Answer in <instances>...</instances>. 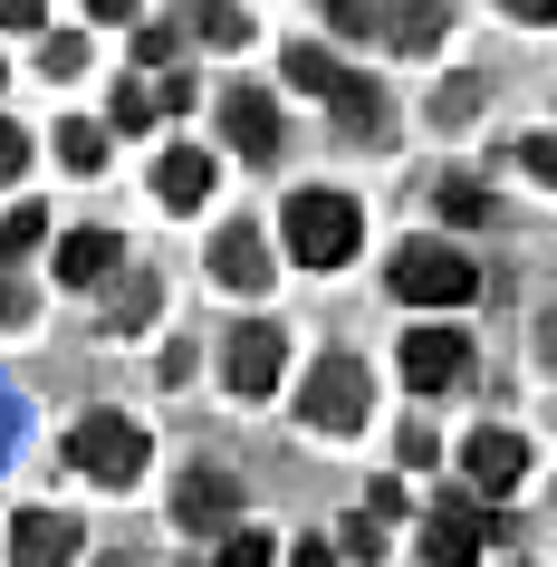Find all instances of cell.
Instances as JSON below:
<instances>
[{
    "label": "cell",
    "mask_w": 557,
    "mask_h": 567,
    "mask_svg": "<svg viewBox=\"0 0 557 567\" xmlns=\"http://www.w3.org/2000/svg\"><path fill=\"white\" fill-rule=\"evenodd\" d=\"M355 240H365V212H355V193H289V260H298V269H337V260H355Z\"/></svg>",
    "instance_id": "1"
},
{
    "label": "cell",
    "mask_w": 557,
    "mask_h": 567,
    "mask_svg": "<svg viewBox=\"0 0 557 567\" xmlns=\"http://www.w3.org/2000/svg\"><path fill=\"white\" fill-rule=\"evenodd\" d=\"M68 462H78L87 481H106V491H125V481H145L154 433L125 423V414H87V423H68Z\"/></svg>",
    "instance_id": "2"
},
{
    "label": "cell",
    "mask_w": 557,
    "mask_h": 567,
    "mask_svg": "<svg viewBox=\"0 0 557 567\" xmlns=\"http://www.w3.org/2000/svg\"><path fill=\"white\" fill-rule=\"evenodd\" d=\"M289 87L327 96L347 135H384V87H375V78H355V68H337L327 49H289Z\"/></svg>",
    "instance_id": "3"
},
{
    "label": "cell",
    "mask_w": 557,
    "mask_h": 567,
    "mask_svg": "<svg viewBox=\"0 0 557 567\" xmlns=\"http://www.w3.org/2000/svg\"><path fill=\"white\" fill-rule=\"evenodd\" d=\"M394 289H404L413 308H462V299H481V269H471L452 240H404V250H394Z\"/></svg>",
    "instance_id": "4"
},
{
    "label": "cell",
    "mask_w": 557,
    "mask_h": 567,
    "mask_svg": "<svg viewBox=\"0 0 557 567\" xmlns=\"http://www.w3.org/2000/svg\"><path fill=\"white\" fill-rule=\"evenodd\" d=\"M509 529L499 509H481V501H433L423 509V567H481V548Z\"/></svg>",
    "instance_id": "5"
},
{
    "label": "cell",
    "mask_w": 557,
    "mask_h": 567,
    "mask_svg": "<svg viewBox=\"0 0 557 567\" xmlns=\"http://www.w3.org/2000/svg\"><path fill=\"white\" fill-rule=\"evenodd\" d=\"M365 404H375V375H365L355 357H318V375H308V394H298V414L318 423V433H355Z\"/></svg>",
    "instance_id": "6"
},
{
    "label": "cell",
    "mask_w": 557,
    "mask_h": 567,
    "mask_svg": "<svg viewBox=\"0 0 557 567\" xmlns=\"http://www.w3.org/2000/svg\"><path fill=\"white\" fill-rule=\"evenodd\" d=\"M279 365H289V337L269 328V318L231 328V347H221V375H231V394H279Z\"/></svg>",
    "instance_id": "7"
},
{
    "label": "cell",
    "mask_w": 557,
    "mask_h": 567,
    "mask_svg": "<svg viewBox=\"0 0 557 567\" xmlns=\"http://www.w3.org/2000/svg\"><path fill=\"white\" fill-rule=\"evenodd\" d=\"M327 20H337L347 39H355V30H384L394 49H433V39L452 30V10H375V0H337Z\"/></svg>",
    "instance_id": "8"
},
{
    "label": "cell",
    "mask_w": 557,
    "mask_h": 567,
    "mask_svg": "<svg viewBox=\"0 0 557 567\" xmlns=\"http://www.w3.org/2000/svg\"><path fill=\"white\" fill-rule=\"evenodd\" d=\"M462 375H471V337L462 328H413L404 337V385L442 394V385H462Z\"/></svg>",
    "instance_id": "9"
},
{
    "label": "cell",
    "mask_w": 557,
    "mask_h": 567,
    "mask_svg": "<svg viewBox=\"0 0 557 567\" xmlns=\"http://www.w3.org/2000/svg\"><path fill=\"white\" fill-rule=\"evenodd\" d=\"M78 558V519L68 509H20L10 519V567H68Z\"/></svg>",
    "instance_id": "10"
},
{
    "label": "cell",
    "mask_w": 557,
    "mask_h": 567,
    "mask_svg": "<svg viewBox=\"0 0 557 567\" xmlns=\"http://www.w3.org/2000/svg\"><path fill=\"white\" fill-rule=\"evenodd\" d=\"M221 135H231L250 164H279V106H269L260 87H231V96H221Z\"/></svg>",
    "instance_id": "11"
},
{
    "label": "cell",
    "mask_w": 557,
    "mask_h": 567,
    "mask_svg": "<svg viewBox=\"0 0 557 567\" xmlns=\"http://www.w3.org/2000/svg\"><path fill=\"white\" fill-rule=\"evenodd\" d=\"M231 509H240L231 472H183V491H174V529L212 538V529H231Z\"/></svg>",
    "instance_id": "12"
},
{
    "label": "cell",
    "mask_w": 557,
    "mask_h": 567,
    "mask_svg": "<svg viewBox=\"0 0 557 567\" xmlns=\"http://www.w3.org/2000/svg\"><path fill=\"white\" fill-rule=\"evenodd\" d=\"M212 183H221V164H212L203 145H174L164 164H154V203H164V212H203Z\"/></svg>",
    "instance_id": "13"
},
{
    "label": "cell",
    "mask_w": 557,
    "mask_h": 567,
    "mask_svg": "<svg viewBox=\"0 0 557 567\" xmlns=\"http://www.w3.org/2000/svg\"><path fill=\"white\" fill-rule=\"evenodd\" d=\"M462 462H471V481H481V491H519V481H528V443H519V433H499V423H481V433H471Z\"/></svg>",
    "instance_id": "14"
},
{
    "label": "cell",
    "mask_w": 557,
    "mask_h": 567,
    "mask_svg": "<svg viewBox=\"0 0 557 567\" xmlns=\"http://www.w3.org/2000/svg\"><path fill=\"white\" fill-rule=\"evenodd\" d=\"M212 279H221V289H240V299H250V289H269V250H260V231H250V221H231V231L212 240Z\"/></svg>",
    "instance_id": "15"
},
{
    "label": "cell",
    "mask_w": 557,
    "mask_h": 567,
    "mask_svg": "<svg viewBox=\"0 0 557 567\" xmlns=\"http://www.w3.org/2000/svg\"><path fill=\"white\" fill-rule=\"evenodd\" d=\"M116 260H125L116 231H68V240H59V279H68V289H96Z\"/></svg>",
    "instance_id": "16"
},
{
    "label": "cell",
    "mask_w": 557,
    "mask_h": 567,
    "mask_svg": "<svg viewBox=\"0 0 557 567\" xmlns=\"http://www.w3.org/2000/svg\"><path fill=\"white\" fill-rule=\"evenodd\" d=\"M59 154H68V174H96V164H106V125H96V116H68L59 125Z\"/></svg>",
    "instance_id": "17"
},
{
    "label": "cell",
    "mask_w": 557,
    "mask_h": 567,
    "mask_svg": "<svg viewBox=\"0 0 557 567\" xmlns=\"http://www.w3.org/2000/svg\"><path fill=\"white\" fill-rule=\"evenodd\" d=\"M203 49H250V10H193Z\"/></svg>",
    "instance_id": "18"
},
{
    "label": "cell",
    "mask_w": 557,
    "mask_h": 567,
    "mask_svg": "<svg viewBox=\"0 0 557 567\" xmlns=\"http://www.w3.org/2000/svg\"><path fill=\"white\" fill-rule=\"evenodd\" d=\"M433 193H442V212H452V221H481V212H491V193H481L471 174H442Z\"/></svg>",
    "instance_id": "19"
},
{
    "label": "cell",
    "mask_w": 557,
    "mask_h": 567,
    "mask_svg": "<svg viewBox=\"0 0 557 567\" xmlns=\"http://www.w3.org/2000/svg\"><path fill=\"white\" fill-rule=\"evenodd\" d=\"M347 558H355V567L384 558V519H375V509H355V519H347Z\"/></svg>",
    "instance_id": "20"
},
{
    "label": "cell",
    "mask_w": 557,
    "mask_h": 567,
    "mask_svg": "<svg viewBox=\"0 0 557 567\" xmlns=\"http://www.w3.org/2000/svg\"><path fill=\"white\" fill-rule=\"evenodd\" d=\"M509 164H519V174H538V183L557 193V145H548V135H519V145H509Z\"/></svg>",
    "instance_id": "21"
},
{
    "label": "cell",
    "mask_w": 557,
    "mask_h": 567,
    "mask_svg": "<svg viewBox=\"0 0 557 567\" xmlns=\"http://www.w3.org/2000/svg\"><path fill=\"white\" fill-rule=\"evenodd\" d=\"M106 125H125V135H145V125H154V96H145V87H116V106H106Z\"/></svg>",
    "instance_id": "22"
},
{
    "label": "cell",
    "mask_w": 557,
    "mask_h": 567,
    "mask_svg": "<svg viewBox=\"0 0 557 567\" xmlns=\"http://www.w3.org/2000/svg\"><path fill=\"white\" fill-rule=\"evenodd\" d=\"M39 231H49V212H39V203H20V212H10V221H0V250H30Z\"/></svg>",
    "instance_id": "23"
},
{
    "label": "cell",
    "mask_w": 557,
    "mask_h": 567,
    "mask_svg": "<svg viewBox=\"0 0 557 567\" xmlns=\"http://www.w3.org/2000/svg\"><path fill=\"white\" fill-rule=\"evenodd\" d=\"M221 567H269V538L260 529H231V538H221Z\"/></svg>",
    "instance_id": "24"
},
{
    "label": "cell",
    "mask_w": 557,
    "mask_h": 567,
    "mask_svg": "<svg viewBox=\"0 0 557 567\" xmlns=\"http://www.w3.org/2000/svg\"><path fill=\"white\" fill-rule=\"evenodd\" d=\"M39 68H49V78H78V68H87V39H49V49H39Z\"/></svg>",
    "instance_id": "25"
},
{
    "label": "cell",
    "mask_w": 557,
    "mask_h": 567,
    "mask_svg": "<svg viewBox=\"0 0 557 567\" xmlns=\"http://www.w3.org/2000/svg\"><path fill=\"white\" fill-rule=\"evenodd\" d=\"M154 318V279H125V299H116V328H145Z\"/></svg>",
    "instance_id": "26"
},
{
    "label": "cell",
    "mask_w": 557,
    "mask_h": 567,
    "mask_svg": "<svg viewBox=\"0 0 557 567\" xmlns=\"http://www.w3.org/2000/svg\"><path fill=\"white\" fill-rule=\"evenodd\" d=\"M20 164H30V135L0 116V183H20Z\"/></svg>",
    "instance_id": "27"
},
{
    "label": "cell",
    "mask_w": 557,
    "mask_h": 567,
    "mask_svg": "<svg viewBox=\"0 0 557 567\" xmlns=\"http://www.w3.org/2000/svg\"><path fill=\"white\" fill-rule=\"evenodd\" d=\"M0 30H49V10L39 0H0Z\"/></svg>",
    "instance_id": "28"
},
{
    "label": "cell",
    "mask_w": 557,
    "mask_h": 567,
    "mask_svg": "<svg viewBox=\"0 0 557 567\" xmlns=\"http://www.w3.org/2000/svg\"><path fill=\"white\" fill-rule=\"evenodd\" d=\"M20 318H30V289H20L10 269H0V328H20Z\"/></svg>",
    "instance_id": "29"
},
{
    "label": "cell",
    "mask_w": 557,
    "mask_h": 567,
    "mask_svg": "<svg viewBox=\"0 0 557 567\" xmlns=\"http://www.w3.org/2000/svg\"><path fill=\"white\" fill-rule=\"evenodd\" d=\"M289 567H337V548H327V538H298V548H289Z\"/></svg>",
    "instance_id": "30"
},
{
    "label": "cell",
    "mask_w": 557,
    "mask_h": 567,
    "mask_svg": "<svg viewBox=\"0 0 557 567\" xmlns=\"http://www.w3.org/2000/svg\"><path fill=\"white\" fill-rule=\"evenodd\" d=\"M106 567H125V558H106Z\"/></svg>",
    "instance_id": "31"
}]
</instances>
